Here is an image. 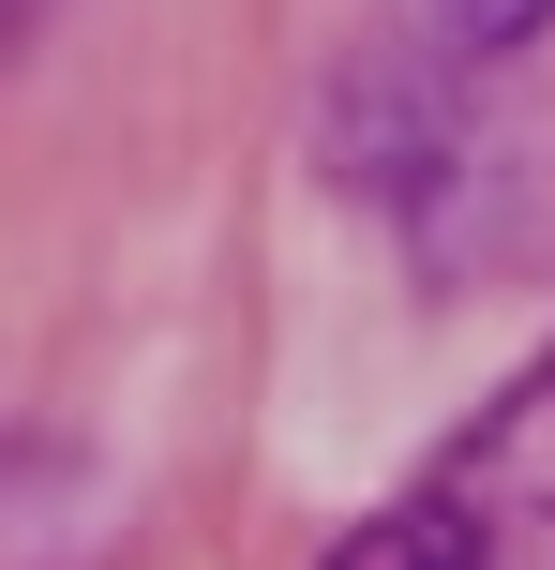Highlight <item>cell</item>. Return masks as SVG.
<instances>
[{
  "instance_id": "obj_1",
  "label": "cell",
  "mask_w": 555,
  "mask_h": 570,
  "mask_svg": "<svg viewBox=\"0 0 555 570\" xmlns=\"http://www.w3.org/2000/svg\"><path fill=\"white\" fill-rule=\"evenodd\" d=\"M330 570H480L466 481H436V495H390L376 525H346V541H330Z\"/></svg>"
},
{
  "instance_id": "obj_3",
  "label": "cell",
  "mask_w": 555,
  "mask_h": 570,
  "mask_svg": "<svg viewBox=\"0 0 555 570\" xmlns=\"http://www.w3.org/2000/svg\"><path fill=\"white\" fill-rule=\"evenodd\" d=\"M450 30H466V46H541L555 0H450Z\"/></svg>"
},
{
  "instance_id": "obj_2",
  "label": "cell",
  "mask_w": 555,
  "mask_h": 570,
  "mask_svg": "<svg viewBox=\"0 0 555 570\" xmlns=\"http://www.w3.org/2000/svg\"><path fill=\"white\" fill-rule=\"evenodd\" d=\"M466 481H496V495H526V511H555V361L526 375V391L480 421V451H466Z\"/></svg>"
}]
</instances>
